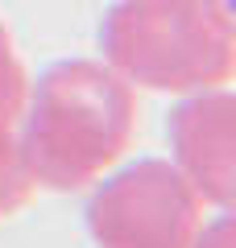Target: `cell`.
Masks as SVG:
<instances>
[{"label":"cell","instance_id":"6da1fadb","mask_svg":"<svg viewBox=\"0 0 236 248\" xmlns=\"http://www.w3.org/2000/svg\"><path fill=\"white\" fill-rule=\"evenodd\" d=\"M17 145L37 190H87L137 137V91L104 58H67L37 75L21 108Z\"/></svg>","mask_w":236,"mask_h":248},{"label":"cell","instance_id":"7a4b0ae2","mask_svg":"<svg viewBox=\"0 0 236 248\" xmlns=\"http://www.w3.org/2000/svg\"><path fill=\"white\" fill-rule=\"evenodd\" d=\"M100 54L129 87H224L236 75V21L216 0H120L100 21Z\"/></svg>","mask_w":236,"mask_h":248},{"label":"cell","instance_id":"5b68a950","mask_svg":"<svg viewBox=\"0 0 236 248\" xmlns=\"http://www.w3.org/2000/svg\"><path fill=\"white\" fill-rule=\"evenodd\" d=\"M37 195L34 174L17 145V124H0V219L25 211L29 199Z\"/></svg>","mask_w":236,"mask_h":248},{"label":"cell","instance_id":"3957f363","mask_svg":"<svg viewBox=\"0 0 236 248\" xmlns=\"http://www.w3.org/2000/svg\"><path fill=\"white\" fill-rule=\"evenodd\" d=\"M91 186L83 219L96 248H191L207 207L170 157H137Z\"/></svg>","mask_w":236,"mask_h":248},{"label":"cell","instance_id":"8992f818","mask_svg":"<svg viewBox=\"0 0 236 248\" xmlns=\"http://www.w3.org/2000/svg\"><path fill=\"white\" fill-rule=\"evenodd\" d=\"M25 95H29L25 62H21L17 46H13V33L0 25V124H17Z\"/></svg>","mask_w":236,"mask_h":248},{"label":"cell","instance_id":"ba28073f","mask_svg":"<svg viewBox=\"0 0 236 248\" xmlns=\"http://www.w3.org/2000/svg\"><path fill=\"white\" fill-rule=\"evenodd\" d=\"M216 4H228V9H232V0H216Z\"/></svg>","mask_w":236,"mask_h":248},{"label":"cell","instance_id":"52a82bcc","mask_svg":"<svg viewBox=\"0 0 236 248\" xmlns=\"http://www.w3.org/2000/svg\"><path fill=\"white\" fill-rule=\"evenodd\" d=\"M191 248H236V223H232V211H219L216 219H203L199 232H195Z\"/></svg>","mask_w":236,"mask_h":248},{"label":"cell","instance_id":"277c9868","mask_svg":"<svg viewBox=\"0 0 236 248\" xmlns=\"http://www.w3.org/2000/svg\"><path fill=\"white\" fill-rule=\"evenodd\" d=\"M170 161L216 211H232L236 199V95L232 87L191 91L166 120Z\"/></svg>","mask_w":236,"mask_h":248}]
</instances>
